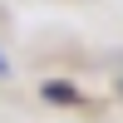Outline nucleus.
Wrapping results in <instances>:
<instances>
[{
    "label": "nucleus",
    "mask_w": 123,
    "mask_h": 123,
    "mask_svg": "<svg viewBox=\"0 0 123 123\" xmlns=\"http://www.w3.org/2000/svg\"><path fill=\"white\" fill-rule=\"evenodd\" d=\"M0 74H5V54H0Z\"/></svg>",
    "instance_id": "1"
}]
</instances>
